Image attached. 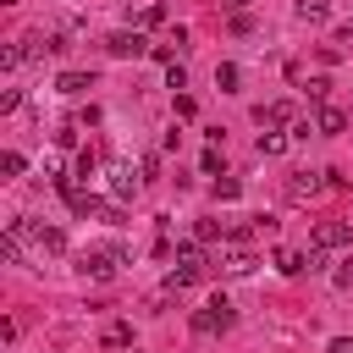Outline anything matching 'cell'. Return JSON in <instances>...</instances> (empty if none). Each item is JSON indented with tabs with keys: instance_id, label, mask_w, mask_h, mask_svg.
Listing matches in <instances>:
<instances>
[{
	"instance_id": "obj_13",
	"label": "cell",
	"mask_w": 353,
	"mask_h": 353,
	"mask_svg": "<svg viewBox=\"0 0 353 353\" xmlns=\"http://www.w3.org/2000/svg\"><path fill=\"white\" fill-rule=\"evenodd\" d=\"M325 17H331L325 0H298V22H325Z\"/></svg>"
},
{
	"instance_id": "obj_20",
	"label": "cell",
	"mask_w": 353,
	"mask_h": 353,
	"mask_svg": "<svg viewBox=\"0 0 353 353\" xmlns=\"http://www.w3.org/2000/svg\"><path fill=\"white\" fill-rule=\"evenodd\" d=\"M94 165H99L94 149H77V176H94Z\"/></svg>"
},
{
	"instance_id": "obj_16",
	"label": "cell",
	"mask_w": 353,
	"mask_h": 353,
	"mask_svg": "<svg viewBox=\"0 0 353 353\" xmlns=\"http://www.w3.org/2000/svg\"><path fill=\"white\" fill-rule=\"evenodd\" d=\"M221 232H226V221H199V226H193V237H199V243H215Z\"/></svg>"
},
{
	"instance_id": "obj_14",
	"label": "cell",
	"mask_w": 353,
	"mask_h": 353,
	"mask_svg": "<svg viewBox=\"0 0 353 353\" xmlns=\"http://www.w3.org/2000/svg\"><path fill=\"white\" fill-rule=\"evenodd\" d=\"M226 270H232V276H248V270H254V254H248V248H232V254H226Z\"/></svg>"
},
{
	"instance_id": "obj_6",
	"label": "cell",
	"mask_w": 353,
	"mask_h": 353,
	"mask_svg": "<svg viewBox=\"0 0 353 353\" xmlns=\"http://www.w3.org/2000/svg\"><path fill=\"white\" fill-rule=\"evenodd\" d=\"M314 132H325V138H336V132H347V116H342L336 105H320V110H314Z\"/></svg>"
},
{
	"instance_id": "obj_17",
	"label": "cell",
	"mask_w": 353,
	"mask_h": 353,
	"mask_svg": "<svg viewBox=\"0 0 353 353\" xmlns=\"http://www.w3.org/2000/svg\"><path fill=\"white\" fill-rule=\"evenodd\" d=\"M281 149H287L281 132H259V154H281Z\"/></svg>"
},
{
	"instance_id": "obj_9",
	"label": "cell",
	"mask_w": 353,
	"mask_h": 353,
	"mask_svg": "<svg viewBox=\"0 0 353 353\" xmlns=\"http://www.w3.org/2000/svg\"><path fill=\"white\" fill-rule=\"evenodd\" d=\"M132 193H138V182H132V171H110V199H116V204H127Z\"/></svg>"
},
{
	"instance_id": "obj_2",
	"label": "cell",
	"mask_w": 353,
	"mask_h": 353,
	"mask_svg": "<svg viewBox=\"0 0 353 353\" xmlns=\"http://www.w3.org/2000/svg\"><path fill=\"white\" fill-rule=\"evenodd\" d=\"M188 325H193V336H215V331H226V325H232V303H226V298H210L204 309H193V320H188Z\"/></svg>"
},
{
	"instance_id": "obj_8",
	"label": "cell",
	"mask_w": 353,
	"mask_h": 353,
	"mask_svg": "<svg viewBox=\"0 0 353 353\" xmlns=\"http://www.w3.org/2000/svg\"><path fill=\"white\" fill-rule=\"evenodd\" d=\"M55 88H61V94H83V88H94V72H61Z\"/></svg>"
},
{
	"instance_id": "obj_24",
	"label": "cell",
	"mask_w": 353,
	"mask_h": 353,
	"mask_svg": "<svg viewBox=\"0 0 353 353\" xmlns=\"http://www.w3.org/2000/svg\"><path fill=\"white\" fill-rule=\"evenodd\" d=\"M325 353H353V336H336V342H331Z\"/></svg>"
},
{
	"instance_id": "obj_4",
	"label": "cell",
	"mask_w": 353,
	"mask_h": 353,
	"mask_svg": "<svg viewBox=\"0 0 353 353\" xmlns=\"http://www.w3.org/2000/svg\"><path fill=\"white\" fill-rule=\"evenodd\" d=\"M309 243H314V248H347V243H353V221H320Z\"/></svg>"
},
{
	"instance_id": "obj_25",
	"label": "cell",
	"mask_w": 353,
	"mask_h": 353,
	"mask_svg": "<svg viewBox=\"0 0 353 353\" xmlns=\"http://www.w3.org/2000/svg\"><path fill=\"white\" fill-rule=\"evenodd\" d=\"M221 6H226V11H232V17H237V11H248V6H254V0H221Z\"/></svg>"
},
{
	"instance_id": "obj_5",
	"label": "cell",
	"mask_w": 353,
	"mask_h": 353,
	"mask_svg": "<svg viewBox=\"0 0 353 353\" xmlns=\"http://www.w3.org/2000/svg\"><path fill=\"white\" fill-rule=\"evenodd\" d=\"M320 188H325V171H292V182H287V199H292V204H309Z\"/></svg>"
},
{
	"instance_id": "obj_11",
	"label": "cell",
	"mask_w": 353,
	"mask_h": 353,
	"mask_svg": "<svg viewBox=\"0 0 353 353\" xmlns=\"http://www.w3.org/2000/svg\"><path fill=\"white\" fill-rule=\"evenodd\" d=\"M22 171H28V160H22L17 149H6V154H0V176H6V182H17Z\"/></svg>"
},
{
	"instance_id": "obj_22",
	"label": "cell",
	"mask_w": 353,
	"mask_h": 353,
	"mask_svg": "<svg viewBox=\"0 0 353 353\" xmlns=\"http://www.w3.org/2000/svg\"><path fill=\"white\" fill-rule=\"evenodd\" d=\"M204 176H226V171H221V154H215V149H204Z\"/></svg>"
},
{
	"instance_id": "obj_21",
	"label": "cell",
	"mask_w": 353,
	"mask_h": 353,
	"mask_svg": "<svg viewBox=\"0 0 353 353\" xmlns=\"http://www.w3.org/2000/svg\"><path fill=\"white\" fill-rule=\"evenodd\" d=\"M226 28H232V33H254V17H248V11H237V17L226 22Z\"/></svg>"
},
{
	"instance_id": "obj_19",
	"label": "cell",
	"mask_w": 353,
	"mask_h": 353,
	"mask_svg": "<svg viewBox=\"0 0 353 353\" xmlns=\"http://www.w3.org/2000/svg\"><path fill=\"white\" fill-rule=\"evenodd\" d=\"M303 88H309V99H314V105H325V94H331V83H325V77H309Z\"/></svg>"
},
{
	"instance_id": "obj_23",
	"label": "cell",
	"mask_w": 353,
	"mask_h": 353,
	"mask_svg": "<svg viewBox=\"0 0 353 353\" xmlns=\"http://www.w3.org/2000/svg\"><path fill=\"white\" fill-rule=\"evenodd\" d=\"M331 281H336V287H353V259H342V270H336Z\"/></svg>"
},
{
	"instance_id": "obj_15",
	"label": "cell",
	"mask_w": 353,
	"mask_h": 353,
	"mask_svg": "<svg viewBox=\"0 0 353 353\" xmlns=\"http://www.w3.org/2000/svg\"><path fill=\"white\" fill-rule=\"evenodd\" d=\"M237 193H243V182H237V176H215V199H221V204H232Z\"/></svg>"
},
{
	"instance_id": "obj_7",
	"label": "cell",
	"mask_w": 353,
	"mask_h": 353,
	"mask_svg": "<svg viewBox=\"0 0 353 353\" xmlns=\"http://www.w3.org/2000/svg\"><path fill=\"white\" fill-rule=\"evenodd\" d=\"M276 265H281L287 276H303V270H314L320 259H314V254H298V248H281V254H276Z\"/></svg>"
},
{
	"instance_id": "obj_18",
	"label": "cell",
	"mask_w": 353,
	"mask_h": 353,
	"mask_svg": "<svg viewBox=\"0 0 353 353\" xmlns=\"http://www.w3.org/2000/svg\"><path fill=\"white\" fill-rule=\"evenodd\" d=\"M165 88H171V94H176V88H188V72H182V66H176V61H171V66H165Z\"/></svg>"
},
{
	"instance_id": "obj_26",
	"label": "cell",
	"mask_w": 353,
	"mask_h": 353,
	"mask_svg": "<svg viewBox=\"0 0 353 353\" xmlns=\"http://www.w3.org/2000/svg\"><path fill=\"white\" fill-rule=\"evenodd\" d=\"M0 6H17V0H0Z\"/></svg>"
},
{
	"instance_id": "obj_1",
	"label": "cell",
	"mask_w": 353,
	"mask_h": 353,
	"mask_svg": "<svg viewBox=\"0 0 353 353\" xmlns=\"http://www.w3.org/2000/svg\"><path fill=\"white\" fill-rule=\"evenodd\" d=\"M121 259H127V248H121V243H110V248H88V254H77V270H83V276H94V281H110Z\"/></svg>"
},
{
	"instance_id": "obj_3",
	"label": "cell",
	"mask_w": 353,
	"mask_h": 353,
	"mask_svg": "<svg viewBox=\"0 0 353 353\" xmlns=\"http://www.w3.org/2000/svg\"><path fill=\"white\" fill-rule=\"evenodd\" d=\"M105 50H110L116 61H138V55H154V44H149L143 33H127V28H121V33H110V39H105Z\"/></svg>"
},
{
	"instance_id": "obj_12",
	"label": "cell",
	"mask_w": 353,
	"mask_h": 353,
	"mask_svg": "<svg viewBox=\"0 0 353 353\" xmlns=\"http://www.w3.org/2000/svg\"><path fill=\"white\" fill-rule=\"evenodd\" d=\"M127 342H132V325L127 320H110L105 325V347H127Z\"/></svg>"
},
{
	"instance_id": "obj_10",
	"label": "cell",
	"mask_w": 353,
	"mask_h": 353,
	"mask_svg": "<svg viewBox=\"0 0 353 353\" xmlns=\"http://www.w3.org/2000/svg\"><path fill=\"white\" fill-rule=\"evenodd\" d=\"M237 83H243V72H237L232 61H221V66H215V88H221V94H237Z\"/></svg>"
}]
</instances>
